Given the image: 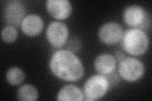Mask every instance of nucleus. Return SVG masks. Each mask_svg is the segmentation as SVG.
<instances>
[{"label":"nucleus","instance_id":"f257e3e1","mask_svg":"<svg viewBox=\"0 0 152 101\" xmlns=\"http://www.w3.org/2000/svg\"><path fill=\"white\" fill-rule=\"evenodd\" d=\"M50 67L56 77L65 81H77L84 75L81 61L69 50L61 49L55 52L51 56Z\"/></svg>","mask_w":152,"mask_h":101},{"label":"nucleus","instance_id":"f03ea898","mask_svg":"<svg viewBox=\"0 0 152 101\" xmlns=\"http://www.w3.org/2000/svg\"><path fill=\"white\" fill-rule=\"evenodd\" d=\"M122 39L123 49L131 55H142L148 49V37L140 28H135L127 30Z\"/></svg>","mask_w":152,"mask_h":101},{"label":"nucleus","instance_id":"7ed1b4c3","mask_svg":"<svg viewBox=\"0 0 152 101\" xmlns=\"http://www.w3.org/2000/svg\"><path fill=\"white\" fill-rule=\"evenodd\" d=\"M109 88V83L106 76L94 75L89 77L84 85L86 99L84 100H95L101 99L105 95Z\"/></svg>","mask_w":152,"mask_h":101},{"label":"nucleus","instance_id":"20e7f679","mask_svg":"<svg viewBox=\"0 0 152 101\" xmlns=\"http://www.w3.org/2000/svg\"><path fill=\"white\" fill-rule=\"evenodd\" d=\"M118 73L124 80L129 82H134L144 75L145 66L142 61L135 57H125L120 61Z\"/></svg>","mask_w":152,"mask_h":101},{"label":"nucleus","instance_id":"39448f33","mask_svg":"<svg viewBox=\"0 0 152 101\" xmlns=\"http://www.w3.org/2000/svg\"><path fill=\"white\" fill-rule=\"evenodd\" d=\"M26 13V7L21 1L13 0L8 1L3 9L4 21L9 25L19 27L21 25L22 20Z\"/></svg>","mask_w":152,"mask_h":101},{"label":"nucleus","instance_id":"423d86ee","mask_svg":"<svg viewBox=\"0 0 152 101\" xmlns=\"http://www.w3.org/2000/svg\"><path fill=\"white\" fill-rule=\"evenodd\" d=\"M69 28L61 22H53L50 23L46 30V38L53 47H62L69 37Z\"/></svg>","mask_w":152,"mask_h":101},{"label":"nucleus","instance_id":"0eeeda50","mask_svg":"<svg viewBox=\"0 0 152 101\" xmlns=\"http://www.w3.org/2000/svg\"><path fill=\"white\" fill-rule=\"evenodd\" d=\"M124 21L131 27H139L145 28L150 25V19L148 18L144 9L137 5L127 7L123 14Z\"/></svg>","mask_w":152,"mask_h":101},{"label":"nucleus","instance_id":"6e6552de","mask_svg":"<svg viewBox=\"0 0 152 101\" xmlns=\"http://www.w3.org/2000/svg\"><path fill=\"white\" fill-rule=\"evenodd\" d=\"M123 29L120 24L108 22L103 25L98 31L99 39L106 44H116L122 38Z\"/></svg>","mask_w":152,"mask_h":101},{"label":"nucleus","instance_id":"1a4fd4ad","mask_svg":"<svg viewBox=\"0 0 152 101\" xmlns=\"http://www.w3.org/2000/svg\"><path fill=\"white\" fill-rule=\"evenodd\" d=\"M46 8L50 15L56 19H65L72 13V7L68 0H48Z\"/></svg>","mask_w":152,"mask_h":101},{"label":"nucleus","instance_id":"9d476101","mask_svg":"<svg viewBox=\"0 0 152 101\" xmlns=\"http://www.w3.org/2000/svg\"><path fill=\"white\" fill-rule=\"evenodd\" d=\"M43 27V20L36 14H30L26 16L21 23L22 32L29 37L39 35Z\"/></svg>","mask_w":152,"mask_h":101},{"label":"nucleus","instance_id":"9b49d317","mask_svg":"<svg viewBox=\"0 0 152 101\" xmlns=\"http://www.w3.org/2000/svg\"><path fill=\"white\" fill-rule=\"evenodd\" d=\"M94 68L99 73L107 75L114 71L116 68V59L113 56L103 53L96 57L94 62Z\"/></svg>","mask_w":152,"mask_h":101},{"label":"nucleus","instance_id":"f8f14e48","mask_svg":"<svg viewBox=\"0 0 152 101\" xmlns=\"http://www.w3.org/2000/svg\"><path fill=\"white\" fill-rule=\"evenodd\" d=\"M56 99L65 101H80L84 99V95L81 90L77 86L74 85H67L59 91Z\"/></svg>","mask_w":152,"mask_h":101},{"label":"nucleus","instance_id":"ddd939ff","mask_svg":"<svg viewBox=\"0 0 152 101\" xmlns=\"http://www.w3.org/2000/svg\"><path fill=\"white\" fill-rule=\"evenodd\" d=\"M17 97L19 100L34 101L38 98V92L35 86L30 84H26L18 89Z\"/></svg>","mask_w":152,"mask_h":101},{"label":"nucleus","instance_id":"4468645a","mask_svg":"<svg viewBox=\"0 0 152 101\" xmlns=\"http://www.w3.org/2000/svg\"><path fill=\"white\" fill-rule=\"evenodd\" d=\"M6 78L10 84L18 85L23 82L25 78V75L20 68L18 67H12L7 71Z\"/></svg>","mask_w":152,"mask_h":101},{"label":"nucleus","instance_id":"2eb2a0df","mask_svg":"<svg viewBox=\"0 0 152 101\" xmlns=\"http://www.w3.org/2000/svg\"><path fill=\"white\" fill-rule=\"evenodd\" d=\"M18 36V32L15 27L7 25L4 27L1 31V37L4 42L12 43L15 41Z\"/></svg>","mask_w":152,"mask_h":101},{"label":"nucleus","instance_id":"dca6fc26","mask_svg":"<svg viewBox=\"0 0 152 101\" xmlns=\"http://www.w3.org/2000/svg\"><path fill=\"white\" fill-rule=\"evenodd\" d=\"M81 48V42L77 37H74L70 39L67 44V50L72 52H77Z\"/></svg>","mask_w":152,"mask_h":101},{"label":"nucleus","instance_id":"f3484780","mask_svg":"<svg viewBox=\"0 0 152 101\" xmlns=\"http://www.w3.org/2000/svg\"><path fill=\"white\" fill-rule=\"evenodd\" d=\"M115 56L116 58L118 61H121L122 60H123L125 57V54L121 51H117L115 52Z\"/></svg>","mask_w":152,"mask_h":101}]
</instances>
